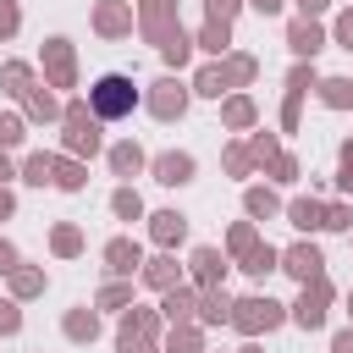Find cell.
Instances as JSON below:
<instances>
[{
	"label": "cell",
	"instance_id": "4dcf8cb0",
	"mask_svg": "<svg viewBox=\"0 0 353 353\" xmlns=\"http://www.w3.org/2000/svg\"><path fill=\"white\" fill-rule=\"evenodd\" d=\"M143 165H149V160H143V149H138L132 138H127V143H110V171H116V176H138Z\"/></svg>",
	"mask_w": 353,
	"mask_h": 353
},
{
	"label": "cell",
	"instance_id": "681fc988",
	"mask_svg": "<svg viewBox=\"0 0 353 353\" xmlns=\"http://www.w3.org/2000/svg\"><path fill=\"white\" fill-rule=\"evenodd\" d=\"M336 188H342V193H353V138L342 143V165H336Z\"/></svg>",
	"mask_w": 353,
	"mask_h": 353
},
{
	"label": "cell",
	"instance_id": "5b68a950",
	"mask_svg": "<svg viewBox=\"0 0 353 353\" xmlns=\"http://www.w3.org/2000/svg\"><path fill=\"white\" fill-rule=\"evenodd\" d=\"M138 33L154 44V50H165L176 33H182V17H176V0H138Z\"/></svg>",
	"mask_w": 353,
	"mask_h": 353
},
{
	"label": "cell",
	"instance_id": "484cf974",
	"mask_svg": "<svg viewBox=\"0 0 353 353\" xmlns=\"http://www.w3.org/2000/svg\"><path fill=\"white\" fill-rule=\"evenodd\" d=\"M314 94H320L325 110H353V77H320Z\"/></svg>",
	"mask_w": 353,
	"mask_h": 353
},
{
	"label": "cell",
	"instance_id": "30bf717a",
	"mask_svg": "<svg viewBox=\"0 0 353 353\" xmlns=\"http://www.w3.org/2000/svg\"><path fill=\"white\" fill-rule=\"evenodd\" d=\"M281 270H287L298 287H309V281L325 276V254H320L314 243H292V248H281Z\"/></svg>",
	"mask_w": 353,
	"mask_h": 353
},
{
	"label": "cell",
	"instance_id": "83f0119b",
	"mask_svg": "<svg viewBox=\"0 0 353 353\" xmlns=\"http://www.w3.org/2000/svg\"><path fill=\"white\" fill-rule=\"evenodd\" d=\"M193 50H204V55H232V28H226V22H204V28L193 33Z\"/></svg>",
	"mask_w": 353,
	"mask_h": 353
},
{
	"label": "cell",
	"instance_id": "ba28073f",
	"mask_svg": "<svg viewBox=\"0 0 353 353\" xmlns=\"http://www.w3.org/2000/svg\"><path fill=\"white\" fill-rule=\"evenodd\" d=\"M320 77H314V61H298L292 72H287V99H281V132H298V121H303V94L314 88Z\"/></svg>",
	"mask_w": 353,
	"mask_h": 353
},
{
	"label": "cell",
	"instance_id": "c3c4849f",
	"mask_svg": "<svg viewBox=\"0 0 353 353\" xmlns=\"http://www.w3.org/2000/svg\"><path fill=\"white\" fill-rule=\"evenodd\" d=\"M22 28V11H17V0H0V39H11Z\"/></svg>",
	"mask_w": 353,
	"mask_h": 353
},
{
	"label": "cell",
	"instance_id": "8992f818",
	"mask_svg": "<svg viewBox=\"0 0 353 353\" xmlns=\"http://www.w3.org/2000/svg\"><path fill=\"white\" fill-rule=\"evenodd\" d=\"M331 298H336V292H331V281L320 276V281H309V287L298 292V303L287 309V320H292V325H303V331H320V325H325V314H331Z\"/></svg>",
	"mask_w": 353,
	"mask_h": 353
},
{
	"label": "cell",
	"instance_id": "f907efd6",
	"mask_svg": "<svg viewBox=\"0 0 353 353\" xmlns=\"http://www.w3.org/2000/svg\"><path fill=\"white\" fill-rule=\"evenodd\" d=\"M331 39H336L342 50H353V6H347V11L336 17V28H331Z\"/></svg>",
	"mask_w": 353,
	"mask_h": 353
},
{
	"label": "cell",
	"instance_id": "b9f144b4",
	"mask_svg": "<svg viewBox=\"0 0 353 353\" xmlns=\"http://www.w3.org/2000/svg\"><path fill=\"white\" fill-rule=\"evenodd\" d=\"M160 55H165V66H188V61H193V33H176Z\"/></svg>",
	"mask_w": 353,
	"mask_h": 353
},
{
	"label": "cell",
	"instance_id": "f35d334b",
	"mask_svg": "<svg viewBox=\"0 0 353 353\" xmlns=\"http://www.w3.org/2000/svg\"><path fill=\"white\" fill-rule=\"evenodd\" d=\"M110 210H116V221H143V199H138V188H116V193H110Z\"/></svg>",
	"mask_w": 353,
	"mask_h": 353
},
{
	"label": "cell",
	"instance_id": "60d3db41",
	"mask_svg": "<svg viewBox=\"0 0 353 353\" xmlns=\"http://www.w3.org/2000/svg\"><path fill=\"white\" fill-rule=\"evenodd\" d=\"M248 154H254V165H270V160L281 154V143H276V132H254V138H248Z\"/></svg>",
	"mask_w": 353,
	"mask_h": 353
},
{
	"label": "cell",
	"instance_id": "ffe728a7",
	"mask_svg": "<svg viewBox=\"0 0 353 353\" xmlns=\"http://www.w3.org/2000/svg\"><path fill=\"white\" fill-rule=\"evenodd\" d=\"M281 215H287V221H292L298 232H325V204H320L314 193H303V199H292V204H287Z\"/></svg>",
	"mask_w": 353,
	"mask_h": 353
},
{
	"label": "cell",
	"instance_id": "7402d4cb",
	"mask_svg": "<svg viewBox=\"0 0 353 353\" xmlns=\"http://www.w3.org/2000/svg\"><path fill=\"white\" fill-rule=\"evenodd\" d=\"M221 121H226L232 132H248V127L259 121V105H254L248 94H226V99H221Z\"/></svg>",
	"mask_w": 353,
	"mask_h": 353
},
{
	"label": "cell",
	"instance_id": "7dc6e473",
	"mask_svg": "<svg viewBox=\"0 0 353 353\" xmlns=\"http://www.w3.org/2000/svg\"><path fill=\"white\" fill-rule=\"evenodd\" d=\"M325 232H353V210L347 204H325Z\"/></svg>",
	"mask_w": 353,
	"mask_h": 353
},
{
	"label": "cell",
	"instance_id": "d6986e66",
	"mask_svg": "<svg viewBox=\"0 0 353 353\" xmlns=\"http://www.w3.org/2000/svg\"><path fill=\"white\" fill-rule=\"evenodd\" d=\"M232 303L226 287H199V325H232Z\"/></svg>",
	"mask_w": 353,
	"mask_h": 353
},
{
	"label": "cell",
	"instance_id": "db71d44e",
	"mask_svg": "<svg viewBox=\"0 0 353 353\" xmlns=\"http://www.w3.org/2000/svg\"><path fill=\"white\" fill-rule=\"evenodd\" d=\"M248 6H254V11H259V17H276V11H281V6H287V0H248Z\"/></svg>",
	"mask_w": 353,
	"mask_h": 353
},
{
	"label": "cell",
	"instance_id": "4fadbf2b",
	"mask_svg": "<svg viewBox=\"0 0 353 353\" xmlns=\"http://www.w3.org/2000/svg\"><path fill=\"white\" fill-rule=\"evenodd\" d=\"M149 171H154V182H160V188H182V182H193V171H199V165H193V154H188V149H165V154H154V160H149Z\"/></svg>",
	"mask_w": 353,
	"mask_h": 353
},
{
	"label": "cell",
	"instance_id": "52a82bcc",
	"mask_svg": "<svg viewBox=\"0 0 353 353\" xmlns=\"http://www.w3.org/2000/svg\"><path fill=\"white\" fill-rule=\"evenodd\" d=\"M44 83L50 88H77V50L72 39H44Z\"/></svg>",
	"mask_w": 353,
	"mask_h": 353
},
{
	"label": "cell",
	"instance_id": "7a4b0ae2",
	"mask_svg": "<svg viewBox=\"0 0 353 353\" xmlns=\"http://www.w3.org/2000/svg\"><path fill=\"white\" fill-rule=\"evenodd\" d=\"M132 105H138V88H132L127 72H105V77L88 88V110H94L99 121H121V116H132Z\"/></svg>",
	"mask_w": 353,
	"mask_h": 353
},
{
	"label": "cell",
	"instance_id": "d4e9b609",
	"mask_svg": "<svg viewBox=\"0 0 353 353\" xmlns=\"http://www.w3.org/2000/svg\"><path fill=\"white\" fill-rule=\"evenodd\" d=\"M243 210H248V221H270V215H281L287 204H281L270 188H259V182H254V188H243Z\"/></svg>",
	"mask_w": 353,
	"mask_h": 353
},
{
	"label": "cell",
	"instance_id": "9f6ffc18",
	"mask_svg": "<svg viewBox=\"0 0 353 353\" xmlns=\"http://www.w3.org/2000/svg\"><path fill=\"white\" fill-rule=\"evenodd\" d=\"M11 176H17V165H11V154H6V149H0V188H6V182H11Z\"/></svg>",
	"mask_w": 353,
	"mask_h": 353
},
{
	"label": "cell",
	"instance_id": "8fae6325",
	"mask_svg": "<svg viewBox=\"0 0 353 353\" xmlns=\"http://www.w3.org/2000/svg\"><path fill=\"white\" fill-rule=\"evenodd\" d=\"M94 28H99V39H127V33L138 28L132 0H99V6H94Z\"/></svg>",
	"mask_w": 353,
	"mask_h": 353
},
{
	"label": "cell",
	"instance_id": "9c48e42d",
	"mask_svg": "<svg viewBox=\"0 0 353 353\" xmlns=\"http://www.w3.org/2000/svg\"><path fill=\"white\" fill-rule=\"evenodd\" d=\"M188 99H193V88H182L176 77H160V83H149V94H143L149 116H160V121H176V116L188 110Z\"/></svg>",
	"mask_w": 353,
	"mask_h": 353
},
{
	"label": "cell",
	"instance_id": "e0dca14e",
	"mask_svg": "<svg viewBox=\"0 0 353 353\" xmlns=\"http://www.w3.org/2000/svg\"><path fill=\"white\" fill-rule=\"evenodd\" d=\"M138 276H143V287H154V292H171V287H182V265H176L165 248H160L154 259H143V270H138Z\"/></svg>",
	"mask_w": 353,
	"mask_h": 353
},
{
	"label": "cell",
	"instance_id": "9a60e30c",
	"mask_svg": "<svg viewBox=\"0 0 353 353\" xmlns=\"http://www.w3.org/2000/svg\"><path fill=\"white\" fill-rule=\"evenodd\" d=\"M188 265H193V281H199V287H221V281H226V265H232V259H226L221 248L199 243V248L188 254Z\"/></svg>",
	"mask_w": 353,
	"mask_h": 353
},
{
	"label": "cell",
	"instance_id": "ab89813d",
	"mask_svg": "<svg viewBox=\"0 0 353 353\" xmlns=\"http://www.w3.org/2000/svg\"><path fill=\"white\" fill-rule=\"evenodd\" d=\"M22 138H28V121H22V116H17V110H6V116H0V149H6V154H11V149H17V143H22Z\"/></svg>",
	"mask_w": 353,
	"mask_h": 353
},
{
	"label": "cell",
	"instance_id": "f5cc1de1",
	"mask_svg": "<svg viewBox=\"0 0 353 353\" xmlns=\"http://www.w3.org/2000/svg\"><path fill=\"white\" fill-rule=\"evenodd\" d=\"M331 353H353V325H347V331H336V336H331Z\"/></svg>",
	"mask_w": 353,
	"mask_h": 353
},
{
	"label": "cell",
	"instance_id": "74e56055",
	"mask_svg": "<svg viewBox=\"0 0 353 353\" xmlns=\"http://www.w3.org/2000/svg\"><path fill=\"white\" fill-rule=\"evenodd\" d=\"M55 176V154H44V149H33L28 160H22V182H33V188H44Z\"/></svg>",
	"mask_w": 353,
	"mask_h": 353
},
{
	"label": "cell",
	"instance_id": "bcb514c9",
	"mask_svg": "<svg viewBox=\"0 0 353 353\" xmlns=\"http://www.w3.org/2000/svg\"><path fill=\"white\" fill-rule=\"evenodd\" d=\"M265 176H270V182H292V176H298V160H292V154H276V160L265 165Z\"/></svg>",
	"mask_w": 353,
	"mask_h": 353
},
{
	"label": "cell",
	"instance_id": "4316f807",
	"mask_svg": "<svg viewBox=\"0 0 353 353\" xmlns=\"http://www.w3.org/2000/svg\"><path fill=\"white\" fill-rule=\"evenodd\" d=\"M160 353H204V325H199V320L171 325V336L160 342Z\"/></svg>",
	"mask_w": 353,
	"mask_h": 353
},
{
	"label": "cell",
	"instance_id": "7c38bea8",
	"mask_svg": "<svg viewBox=\"0 0 353 353\" xmlns=\"http://www.w3.org/2000/svg\"><path fill=\"white\" fill-rule=\"evenodd\" d=\"M287 50H292L298 61H314V55L325 50V28H320L314 17H292V22H287Z\"/></svg>",
	"mask_w": 353,
	"mask_h": 353
},
{
	"label": "cell",
	"instance_id": "f546056e",
	"mask_svg": "<svg viewBox=\"0 0 353 353\" xmlns=\"http://www.w3.org/2000/svg\"><path fill=\"white\" fill-rule=\"evenodd\" d=\"M259 248V226L254 221H232V232H226V259H248Z\"/></svg>",
	"mask_w": 353,
	"mask_h": 353
},
{
	"label": "cell",
	"instance_id": "816d5d0a",
	"mask_svg": "<svg viewBox=\"0 0 353 353\" xmlns=\"http://www.w3.org/2000/svg\"><path fill=\"white\" fill-rule=\"evenodd\" d=\"M11 270H17V243L0 237V276H11Z\"/></svg>",
	"mask_w": 353,
	"mask_h": 353
},
{
	"label": "cell",
	"instance_id": "e575fe53",
	"mask_svg": "<svg viewBox=\"0 0 353 353\" xmlns=\"http://www.w3.org/2000/svg\"><path fill=\"white\" fill-rule=\"evenodd\" d=\"M193 94H204V99H221V94H226V77H221V61H204V66L193 72Z\"/></svg>",
	"mask_w": 353,
	"mask_h": 353
},
{
	"label": "cell",
	"instance_id": "1f68e13d",
	"mask_svg": "<svg viewBox=\"0 0 353 353\" xmlns=\"http://www.w3.org/2000/svg\"><path fill=\"white\" fill-rule=\"evenodd\" d=\"M44 281H50V276H44L39 265H17V270H11V298H17V303H22V298H39Z\"/></svg>",
	"mask_w": 353,
	"mask_h": 353
},
{
	"label": "cell",
	"instance_id": "2e32d148",
	"mask_svg": "<svg viewBox=\"0 0 353 353\" xmlns=\"http://www.w3.org/2000/svg\"><path fill=\"white\" fill-rule=\"evenodd\" d=\"M149 237H154V248L171 254V248L188 237V215H182V210H154V215H149Z\"/></svg>",
	"mask_w": 353,
	"mask_h": 353
},
{
	"label": "cell",
	"instance_id": "d6a6232c",
	"mask_svg": "<svg viewBox=\"0 0 353 353\" xmlns=\"http://www.w3.org/2000/svg\"><path fill=\"white\" fill-rule=\"evenodd\" d=\"M0 88L22 99L28 88H39V83H33V66H28V61H6V66H0Z\"/></svg>",
	"mask_w": 353,
	"mask_h": 353
},
{
	"label": "cell",
	"instance_id": "91938a15",
	"mask_svg": "<svg viewBox=\"0 0 353 353\" xmlns=\"http://www.w3.org/2000/svg\"><path fill=\"white\" fill-rule=\"evenodd\" d=\"M347 314H353V292H347Z\"/></svg>",
	"mask_w": 353,
	"mask_h": 353
},
{
	"label": "cell",
	"instance_id": "cb8c5ba5",
	"mask_svg": "<svg viewBox=\"0 0 353 353\" xmlns=\"http://www.w3.org/2000/svg\"><path fill=\"white\" fill-rule=\"evenodd\" d=\"M61 331H66L72 342H94V336H99V309H88V303L66 309V314H61Z\"/></svg>",
	"mask_w": 353,
	"mask_h": 353
},
{
	"label": "cell",
	"instance_id": "d590c367",
	"mask_svg": "<svg viewBox=\"0 0 353 353\" xmlns=\"http://www.w3.org/2000/svg\"><path fill=\"white\" fill-rule=\"evenodd\" d=\"M50 248H55L61 259H77V254H83V226H72V221H61V226L50 232Z\"/></svg>",
	"mask_w": 353,
	"mask_h": 353
},
{
	"label": "cell",
	"instance_id": "3957f363",
	"mask_svg": "<svg viewBox=\"0 0 353 353\" xmlns=\"http://www.w3.org/2000/svg\"><path fill=\"white\" fill-rule=\"evenodd\" d=\"M116 353H160V309H121V325H116Z\"/></svg>",
	"mask_w": 353,
	"mask_h": 353
},
{
	"label": "cell",
	"instance_id": "836d02e7",
	"mask_svg": "<svg viewBox=\"0 0 353 353\" xmlns=\"http://www.w3.org/2000/svg\"><path fill=\"white\" fill-rule=\"evenodd\" d=\"M237 265H243V270H248L254 281H265L270 270H281V248H270V243H259V248H254L248 259H237Z\"/></svg>",
	"mask_w": 353,
	"mask_h": 353
},
{
	"label": "cell",
	"instance_id": "6f0895ef",
	"mask_svg": "<svg viewBox=\"0 0 353 353\" xmlns=\"http://www.w3.org/2000/svg\"><path fill=\"white\" fill-rule=\"evenodd\" d=\"M11 210H17V199H11V188H0V221H6Z\"/></svg>",
	"mask_w": 353,
	"mask_h": 353
},
{
	"label": "cell",
	"instance_id": "11a10c76",
	"mask_svg": "<svg viewBox=\"0 0 353 353\" xmlns=\"http://www.w3.org/2000/svg\"><path fill=\"white\" fill-rule=\"evenodd\" d=\"M325 6H331V0H298V17H320Z\"/></svg>",
	"mask_w": 353,
	"mask_h": 353
},
{
	"label": "cell",
	"instance_id": "7bdbcfd3",
	"mask_svg": "<svg viewBox=\"0 0 353 353\" xmlns=\"http://www.w3.org/2000/svg\"><path fill=\"white\" fill-rule=\"evenodd\" d=\"M243 6H248V0H204V22H226V28H232V17H237Z\"/></svg>",
	"mask_w": 353,
	"mask_h": 353
},
{
	"label": "cell",
	"instance_id": "5bb4252c",
	"mask_svg": "<svg viewBox=\"0 0 353 353\" xmlns=\"http://www.w3.org/2000/svg\"><path fill=\"white\" fill-rule=\"evenodd\" d=\"M105 270H110L116 281L138 276V270H143V248H138V237H110V243H105Z\"/></svg>",
	"mask_w": 353,
	"mask_h": 353
},
{
	"label": "cell",
	"instance_id": "603a6c76",
	"mask_svg": "<svg viewBox=\"0 0 353 353\" xmlns=\"http://www.w3.org/2000/svg\"><path fill=\"white\" fill-rule=\"evenodd\" d=\"M50 188H61V193H83V188H88V165H83L77 154H55V176H50Z\"/></svg>",
	"mask_w": 353,
	"mask_h": 353
},
{
	"label": "cell",
	"instance_id": "f6af8a7d",
	"mask_svg": "<svg viewBox=\"0 0 353 353\" xmlns=\"http://www.w3.org/2000/svg\"><path fill=\"white\" fill-rule=\"evenodd\" d=\"M22 331V309H17V298H0V336H17Z\"/></svg>",
	"mask_w": 353,
	"mask_h": 353
},
{
	"label": "cell",
	"instance_id": "8d00e7d4",
	"mask_svg": "<svg viewBox=\"0 0 353 353\" xmlns=\"http://www.w3.org/2000/svg\"><path fill=\"white\" fill-rule=\"evenodd\" d=\"M94 309H132V281H105L99 292H94Z\"/></svg>",
	"mask_w": 353,
	"mask_h": 353
},
{
	"label": "cell",
	"instance_id": "f1b7e54d",
	"mask_svg": "<svg viewBox=\"0 0 353 353\" xmlns=\"http://www.w3.org/2000/svg\"><path fill=\"white\" fill-rule=\"evenodd\" d=\"M22 105H28V116H33V121H61V110H66L44 83H39V88H28V94H22Z\"/></svg>",
	"mask_w": 353,
	"mask_h": 353
},
{
	"label": "cell",
	"instance_id": "44dd1931",
	"mask_svg": "<svg viewBox=\"0 0 353 353\" xmlns=\"http://www.w3.org/2000/svg\"><path fill=\"white\" fill-rule=\"evenodd\" d=\"M254 72H259V61L254 55H221V77H226V94H243L248 83H254Z\"/></svg>",
	"mask_w": 353,
	"mask_h": 353
},
{
	"label": "cell",
	"instance_id": "680465c9",
	"mask_svg": "<svg viewBox=\"0 0 353 353\" xmlns=\"http://www.w3.org/2000/svg\"><path fill=\"white\" fill-rule=\"evenodd\" d=\"M243 353H259V347H254V342H248V347H243Z\"/></svg>",
	"mask_w": 353,
	"mask_h": 353
},
{
	"label": "cell",
	"instance_id": "277c9868",
	"mask_svg": "<svg viewBox=\"0 0 353 353\" xmlns=\"http://www.w3.org/2000/svg\"><path fill=\"white\" fill-rule=\"evenodd\" d=\"M287 320V309L276 303V298H265V292H254V298H237L232 303V331H243L248 342L254 336H265V331H276Z\"/></svg>",
	"mask_w": 353,
	"mask_h": 353
},
{
	"label": "cell",
	"instance_id": "6da1fadb",
	"mask_svg": "<svg viewBox=\"0 0 353 353\" xmlns=\"http://www.w3.org/2000/svg\"><path fill=\"white\" fill-rule=\"evenodd\" d=\"M61 154H99V116L88 110V99H66L61 110Z\"/></svg>",
	"mask_w": 353,
	"mask_h": 353
},
{
	"label": "cell",
	"instance_id": "ee69618b",
	"mask_svg": "<svg viewBox=\"0 0 353 353\" xmlns=\"http://www.w3.org/2000/svg\"><path fill=\"white\" fill-rule=\"evenodd\" d=\"M226 171H232V176H254V154H248V143H232V149H226Z\"/></svg>",
	"mask_w": 353,
	"mask_h": 353
},
{
	"label": "cell",
	"instance_id": "ac0fdd59",
	"mask_svg": "<svg viewBox=\"0 0 353 353\" xmlns=\"http://www.w3.org/2000/svg\"><path fill=\"white\" fill-rule=\"evenodd\" d=\"M160 320H171V325L199 320V292H193V287H171V292H160Z\"/></svg>",
	"mask_w": 353,
	"mask_h": 353
}]
</instances>
